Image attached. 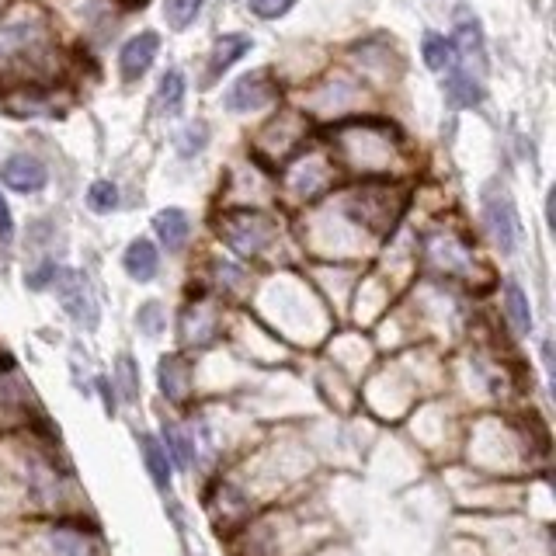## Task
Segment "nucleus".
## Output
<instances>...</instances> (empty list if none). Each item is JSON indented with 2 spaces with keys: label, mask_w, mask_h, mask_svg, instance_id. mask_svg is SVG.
I'll return each mask as SVG.
<instances>
[{
  "label": "nucleus",
  "mask_w": 556,
  "mask_h": 556,
  "mask_svg": "<svg viewBox=\"0 0 556 556\" xmlns=\"http://www.w3.org/2000/svg\"><path fill=\"white\" fill-rule=\"evenodd\" d=\"M53 289H56V299L63 303V310H67L73 320H80V324H87V327L98 324V306H94L91 285H87L84 275H77L73 268H60L53 278Z\"/></svg>",
  "instance_id": "nucleus-1"
},
{
  "label": "nucleus",
  "mask_w": 556,
  "mask_h": 556,
  "mask_svg": "<svg viewBox=\"0 0 556 556\" xmlns=\"http://www.w3.org/2000/svg\"><path fill=\"white\" fill-rule=\"evenodd\" d=\"M484 219H487V230L494 237V244L501 247L504 254H511L518 247V216L511 199L501 192V188H490L484 195Z\"/></svg>",
  "instance_id": "nucleus-2"
},
{
  "label": "nucleus",
  "mask_w": 556,
  "mask_h": 556,
  "mask_svg": "<svg viewBox=\"0 0 556 556\" xmlns=\"http://www.w3.org/2000/svg\"><path fill=\"white\" fill-rule=\"evenodd\" d=\"M275 94H278V84L265 70L247 73V77H240L237 84L230 87L226 108H230V112H251V108H261V105H268V101H275Z\"/></svg>",
  "instance_id": "nucleus-3"
},
{
  "label": "nucleus",
  "mask_w": 556,
  "mask_h": 556,
  "mask_svg": "<svg viewBox=\"0 0 556 556\" xmlns=\"http://www.w3.org/2000/svg\"><path fill=\"white\" fill-rule=\"evenodd\" d=\"M0 178H4L11 188H18V192H42L49 181V171L39 157L14 153V157H7L4 167H0Z\"/></svg>",
  "instance_id": "nucleus-4"
},
{
  "label": "nucleus",
  "mask_w": 556,
  "mask_h": 556,
  "mask_svg": "<svg viewBox=\"0 0 556 556\" xmlns=\"http://www.w3.org/2000/svg\"><path fill=\"white\" fill-rule=\"evenodd\" d=\"M157 49H160V35L157 32H139L133 39L122 46L119 53V70L126 80H136L143 77L146 70L153 67V60H157Z\"/></svg>",
  "instance_id": "nucleus-5"
},
{
  "label": "nucleus",
  "mask_w": 556,
  "mask_h": 556,
  "mask_svg": "<svg viewBox=\"0 0 556 556\" xmlns=\"http://www.w3.org/2000/svg\"><path fill=\"white\" fill-rule=\"evenodd\" d=\"M122 268H126V275L136 278V282H150V278L157 275V268H160L157 247H153L150 240H133V244L126 247Z\"/></svg>",
  "instance_id": "nucleus-6"
},
{
  "label": "nucleus",
  "mask_w": 556,
  "mask_h": 556,
  "mask_svg": "<svg viewBox=\"0 0 556 556\" xmlns=\"http://www.w3.org/2000/svg\"><path fill=\"white\" fill-rule=\"evenodd\" d=\"M251 46H254V42L247 39V35H240V32L223 35V39L216 42V49H212L209 73H212V77H219V73H223V70H230L233 63L240 60V56H247V53H251Z\"/></svg>",
  "instance_id": "nucleus-7"
},
{
  "label": "nucleus",
  "mask_w": 556,
  "mask_h": 556,
  "mask_svg": "<svg viewBox=\"0 0 556 556\" xmlns=\"http://www.w3.org/2000/svg\"><path fill=\"white\" fill-rule=\"evenodd\" d=\"M153 226H157L160 240H164L171 251H181L188 240V230H192V223H188V216L181 209H164L157 212V219H153Z\"/></svg>",
  "instance_id": "nucleus-8"
},
{
  "label": "nucleus",
  "mask_w": 556,
  "mask_h": 556,
  "mask_svg": "<svg viewBox=\"0 0 556 556\" xmlns=\"http://www.w3.org/2000/svg\"><path fill=\"white\" fill-rule=\"evenodd\" d=\"M139 449H143L146 470H150L153 484H157L160 490H164L167 484H171V463H167V452H164V445H160L153 435H143V438H139Z\"/></svg>",
  "instance_id": "nucleus-9"
},
{
  "label": "nucleus",
  "mask_w": 556,
  "mask_h": 556,
  "mask_svg": "<svg viewBox=\"0 0 556 556\" xmlns=\"http://www.w3.org/2000/svg\"><path fill=\"white\" fill-rule=\"evenodd\" d=\"M445 94L452 98V105L470 108V105H477L480 94H484V91H480V84L473 80L470 70H452L449 80H445Z\"/></svg>",
  "instance_id": "nucleus-10"
},
{
  "label": "nucleus",
  "mask_w": 556,
  "mask_h": 556,
  "mask_svg": "<svg viewBox=\"0 0 556 556\" xmlns=\"http://www.w3.org/2000/svg\"><path fill=\"white\" fill-rule=\"evenodd\" d=\"M157 101H160V112L178 115L181 112V101H185V73H181V70H167L164 77H160Z\"/></svg>",
  "instance_id": "nucleus-11"
},
{
  "label": "nucleus",
  "mask_w": 556,
  "mask_h": 556,
  "mask_svg": "<svg viewBox=\"0 0 556 556\" xmlns=\"http://www.w3.org/2000/svg\"><path fill=\"white\" fill-rule=\"evenodd\" d=\"M421 53H424V63H428L431 70H449L452 60H456V42L431 32V35H424Z\"/></svg>",
  "instance_id": "nucleus-12"
},
{
  "label": "nucleus",
  "mask_w": 556,
  "mask_h": 556,
  "mask_svg": "<svg viewBox=\"0 0 556 556\" xmlns=\"http://www.w3.org/2000/svg\"><path fill=\"white\" fill-rule=\"evenodd\" d=\"M504 303H508V317H511V324H515V331L518 334H529L532 331L529 296H525V292L518 289L515 282H508V289H504Z\"/></svg>",
  "instance_id": "nucleus-13"
},
{
  "label": "nucleus",
  "mask_w": 556,
  "mask_h": 556,
  "mask_svg": "<svg viewBox=\"0 0 556 556\" xmlns=\"http://www.w3.org/2000/svg\"><path fill=\"white\" fill-rule=\"evenodd\" d=\"M199 7H202V0H164L167 25H171L174 32H185L195 21V14H199Z\"/></svg>",
  "instance_id": "nucleus-14"
},
{
  "label": "nucleus",
  "mask_w": 556,
  "mask_h": 556,
  "mask_svg": "<svg viewBox=\"0 0 556 556\" xmlns=\"http://www.w3.org/2000/svg\"><path fill=\"white\" fill-rule=\"evenodd\" d=\"M164 442H167V449H164V452H171L174 463H178L181 470H188V466H192V459H195L192 442H188V438L181 435V431L174 428V424H164Z\"/></svg>",
  "instance_id": "nucleus-15"
},
{
  "label": "nucleus",
  "mask_w": 556,
  "mask_h": 556,
  "mask_svg": "<svg viewBox=\"0 0 556 556\" xmlns=\"http://www.w3.org/2000/svg\"><path fill=\"white\" fill-rule=\"evenodd\" d=\"M456 42H459V53L473 56V53H484V32H480V25L473 18H463L456 28Z\"/></svg>",
  "instance_id": "nucleus-16"
},
{
  "label": "nucleus",
  "mask_w": 556,
  "mask_h": 556,
  "mask_svg": "<svg viewBox=\"0 0 556 556\" xmlns=\"http://www.w3.org/2000/svg\"><path fill=\"white\" fill-rule=\"evenodd\" d=\"M87 206L94 212H112L119 206V188H115L112 181H94L91 192H87Z\"/></svg>",
  "instance_id": "nucleus-17"
},
{
  "label": "nucleus",
  "mask_w": 556,
  "mask_h": 556,
  "mask_svg": "<svg viewBox=\"0 0 556 556\" xmlns=\"http://www.w3.org/2000/svg\"><path fill=\"white\" fill-rule=\"evenodd\" d=\"M136 324H139V331H143L146 338H157V334L164 331V310H160V303H143V306H139Z\"/></svg>",
  "instance_id": "nucleus-18"
},
{
  "label": "nucleus",
  "mask_w": 556,
  "mask_h": 556,
  "mask_svg": "<svg viewBox=\"0 0 556 556\" xmlns=\"http://www.w3.org/2000/svg\"><path fill=\"white\" fill-rule=\"evenodd\" d=\"M119 386H122V397L126 400L139 397V372H136V362L129 355L119 358Z\"/></svg>",
  "instance_id": "nucleus-19"
},
{
  "label": "nucleus",
  "mask_w": 556,
  "mask_h": 556,
  "mask_svg": "<svg viewBox=\"0 0 556 556\" xmlns=\"http://www.w3.org/2000/svg\"><path fill=\"white\" fill-rule=\"evenodd\" d=\"M206 139H209V133H206V126H202V122L188 126L185 133H181V143H178L181 157H195V153H199L202 146H206Z\"/></svg>",
  "instance_id": "nucleus-20"
},
{
  "label": "nucleus",
  "mask_w": 556,
  "mask_h": 556,
  "mask_svg": "<svg viewBox=\"0 0 556 556\" xmlns=\"http://www.w3.org/2000/svg\"><path fill=\"white\" fill-rule=\"evenodd\" d=\"M292 4H296V0H247L251 14H258V18H278V14H285Z\"/></svg>",
  "instance_id": "nucleus-21"
},
{
  "label": "nucleus",
  "mask_w": 556,
  "mask_h": 556,
  "mask_svg": "<svg viewBox=\"0 0 556 556\" xmlns=\"http://www.w3.org/2000/svg\"><path fill=\"white\" fill-rule=\"evenodd\" d=\"M56 272H60V265H56V261H42V265L35 268V272L25 275L28 289H46V285H53Z\"/></svg>",
  "instance_id": "nucleus-22"
},
{
  "label": "nucleus",
  "mask_w": 556,
  "mask_h": 556,
  "mask_svg": "<svg viewBox=\"0 0 556 556\" xmlns=\"http://www.w3.org/2000/svg\"><path fill=\"white\" fill-rule=\"evenodd\" d=\"M11 233H14V219H11V209H7V199L0 195V237L11 240Z\"/></svg>",
  "instance_id": "nucleus-23"
}]
</instances>
